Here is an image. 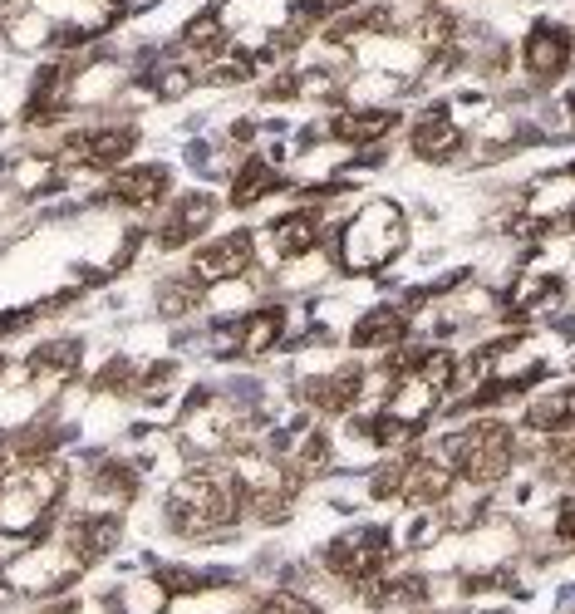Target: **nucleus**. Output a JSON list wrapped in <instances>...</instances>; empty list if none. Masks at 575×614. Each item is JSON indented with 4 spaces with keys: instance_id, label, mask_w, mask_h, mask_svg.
I'll list each match as a JSON object with an SVG mask.
<instances>
[{
    "instance_id": "a211bd4d",
    "label": "nucleus",
    "mask_w": 575,
    "mask_h": 614,
    "mask_svg": "<svg viewBox=\"0 0 575 614\" xmlns=\"http://www.w3.org/2000/svg\"><path fill=\"white\" fill-rule=\"evenodd\" d=\"M521 433L536 438H575V384H556V389L536 393L521 413Z\"/></svg>"
},
{
    "instance_id": "6e6552de",
    "label": "nucleus",
    "mask_w": 575,
    "mask_h": 614,
    "mask_svg": "<svg viewBox=\"0 0 575 614\" xmlns=\"http://www.w3.org/2000/svg\"><path fill=\"white\" fill-rule=\"evenodd\" d=\"M305 310L295 300H256L236 315V335H231V369H261L271 359H281L286 339L300 330Z\"/></svg>"
},
{
    "instance_id": "4468645a",
    "label": "nucleus",
    "mask_w": 575,
    "mask_h": 614,
    "mask_svg": "<svg viewBox=\"0 0 575 614\" xmlns=\"http://www.w3.org/2000/svg\"><path fill=\"white\" fill-rule=\"evenodd\" d=\"M575 64V35L561 20H536L521 40V69L536 89H551L571 74Z\"/></svg>"
},
{
    "instance_id": "f03ea898",
    "label": "nucleus",
    "mask_w": 575,
    "mask_h": 614,
    "mask_svg": "<svg viewBox=\"0 0 575 614\" xmlns=\"http://www.w3.org/2000/svg\"><path fill=\"white\" fill-rule=\"evenodd\" d=\"M413 246V222L394 197H364L354 207H335L325 256L340 280H379L389 266H399Z\"/></svg>"
},
{
    "instance_id": "f8f14e48",
    "label": "nucleus",
    "mask_w": 575,
    "mask_h": 614,
    "mask_svg": "<svg viewBox=\"0 0 575 614\" xmlns=\"http://www.w3.org/2000/svg\"><path fill=\"white\" fill-rule=\"evenodd\" d=\"M290 182L295 177L286 168H276L261 148H251L246 158H236L227 187H222V202H227L231 217H251V212L271 207L276 197H290Z\"/></svg>"
},
{
    "instance_id": "9d476101",
    "label": "nucleus",
    "mask_w": 575,
    "mask_h": 614,
    "mask_svg": "<svg viewBox=\"0 0 575 614\" xmlns=\"http://www.w3.org/2000/svg\"><path fill=\"white\" fill-rule=\"evenodd\" d=\"M207 305H212V290L192 276L182 261L163 266L158 276L148 280V320H153V325H163V330H177V325L202 320V315H207Z\"/></svg>"
},
{
    "instance_id": "2eb2a0df",
    "label": "nucleus",
    "mask_w": 575,
    "mask_h": 614,
    "mask_svg": "<svg viewBox=\"0 0 575 614\" xmlns=\"http://www.w3.org/2000/svg\"><path fill=\"white\" fill-rule=\"evenodd\" d=\"M408 335H413V315L403 310L399 300H374L340 330V344L349 354H384V349L403 344Z\"/></svg>"
},
{
    "instance_id": "1a4fd4ad",
    "label": "nucleus",
    "mask_w": 575,
    "mask_h": 614,
    "mask_svg": "<svg viewBox=\"0 0 575 614\" xmlns=\"http://www.w3.org/2000/svg\"><path fill=\"white\" fill-rule=\"evenodd\" d=\"M256 261H261V256H256V222L217 226L207 241H197V246L182 256V266L202 280L207 290L246 280L251 271H256Z\"/></svg>"
},
{
    "instance_id": "f257e3e1",
    "label": "nucleus",
    "mask_w": 575,
    "mask_h": 614,
    "mask_svg": "<svg viewBox=\"0 0 575 614\" xmlns=\"http://www.w3.org/2000/svg\"><path fill=\"white\" fill-rule=\"evenodd\" d=\"M138 511H148V536L163 541L168 556H227L251 536L246 487L231 462L182 467L177 477L158 482V497H148Z\"/></svg>"
},
{
    "instance_id": "aec40b11",
    "label": "nucleus",
    "mask_w": 575,
    "mask_h": 614,
    "mask_svg": "<svg viewBox=\"0 0 575 614\" xmlns=\"http://www.w3.org/2000/svg\"><path fill=\"white\" fill-rule=\"evenodd\" d=\"M0 614H20V600L10 595V585H5V575H0Z\"/></svg>"
},
{
    "instance_id": "6ab92c4d",
    "label": "nucleus",
    "mask_w": 575,
    "mask_h": 614,
    "mask_svg": "<svg viewBox=\"0 0 575 614\" xmlns=\"http://www.w3.org/2000/svg\"><path fill=\"white\" fill-rule=\"evenodd\" d=\"M551 541L566 546V551L575 546V492H566V497L556 502V511H551Z\"/></svg>"
},
{
    "instance_id": "20e7f679",
    "label": "nucleus",
    "mask_w": 575,
    "mask_h": 614,
    "mask_svg": "<svg viewBox=\"0 0 575 614\" xmlns=\"http://www.w3.org/2000/svg\"><path fill=\"white\" fill-rule=\"evenodd\" d=\"M177 187H182V168H177L173 158H133L128 168L109 172L104 182H94L79 197H84L89 217H118V222L148 226L168 207V197H173Z\"/></svg>"
},
{
    "instance_id": "4be33fe9",
    "label": "nucleus",
    "mask_w": 575,
    "mask_h": 614,
    "mask_svg": "<svg viewBox=\"0 0 575 614\" xmlns=\"http://www.w3.org/2000/svg\"><path fill=\"white\" fill-rule=\"evenodd\" d=\"M566 177H575V163H566Z\"/></svg>"
},
{
    "instance_id": "0eeeda50",
    "label": "nucleus",
    "mask_w": 575,
    "mask_h": 614,
    "mask_svg": "<svg viewBox=\"0 0 575 614\" xmlns=\"http://www.w3.org/2000/svg\"><path fill=\"white\" fill-rule=\"evenodd\" d=\"M335 207H310V202H286L281 212H271L266 222H256V256L261 266H286L325 251Z\"/></svg>"
},
{
    "instance_id": "dca6fc26",
    "label": "nucleus",
    "mask_w": 575,
    "mask_h": 614,
    "mask_svg": "<svg viewBox=\"0 0 575 614\" xmlns=\"http://www.w3.org/2000/svg\"><path fill=\"white\" fill-rule=\"evenodd\" d=\"M173 50L177 59H187V64H197V69H207L217 55H227L231 45V25L222 20V10H217V0H207V5H197L192 15H182V25H177L173 35Z\"/></svg>"
},
{
    "instance_id": "f3484780",
    "label": "nucleus",
    "mask_w": 575,
    "mask_h": 614,
    "mask_svg": "<svg viewBox=\"0 0 575 614\" xmlns=\"http://www.w3.org/2000/svg\"><path fill=\"white\" fill-rule=\"evenodd\" d=\"M59 40V25L35 5V10H20V15H5L0 25V55L10 59H50Z\"/></svg>"
},
{
    "instance_id": "39448f33",
    "label": "nucleus",
    "mask_w": 575,
    "mask_h": 614,
    "mask_svg": "<svg viewBox=\"0 0 575 614\" xmlns=\"http://www.w3.org/2000/svg\"><path fill=\"white\" fill-rule=\"evenodd\" d=\"M227 217V202L217 187H202V182H182L168 207L148 222V261H182L197 241H207Z\"/></svg>"
},
{
    "instance_id": "9b49d317",
    "label": "nucleus",
    "mask_w": 575,
    "mask_h": 614,
    "mask_svg": "<svg viewBox=\"0 0 575 614\" xmlns=\"http://www.w3.org/2000/svg\"><path fill=\"white\" fill-rule=\"evenodd\" d=\"M467 128L453 118V99H433L428 109L408 123V158L428 168H453L467 153Z\"/></svg>"
},
{
    "instance_id": "412c9836",
    "label": "nucleus",
    "mask_w": 575,
    "mask_h": 614,
    "mask_svg": "<svg viewBox=\"0 0 575 614\" xmlns=\"http://www.w3.org/2000/svg\"><path fill=\"white\" fill-rule=\"evenodd\" d=\"M0 5H5V15H20V10H35L40 0H0Z\"/></svg>"
},
{
    "instance_id": "ddd939ff",
    "label": "nucleus",
    "mask_w": 575,
    "mask_h": 614,
    "mask_svg": "<svg viewBox=\"0 0 575 614\" xmlns=\"http://www.w3.org/2000/svg\"><path fill=\"white\" fill-rule=\"evenodd\" d=\"M325 138L345 153H359V148H379L389 143L403 128V109L399 104H340V109H325L320 118Z\"/></svg>"
},
{
    "instance_id": "423d86ee",
    "label": "nucleus",
    "mask_w": 575,
    "mask_h": 614,
    "mask_svg": "<svg viewBox=\"0 0 575 614\" xmlns=\"http://www.w3.org/2000/svg\"><path fill=\"white\" fill-rule=\"evenodd\" d=\"M55 541L64 546V556L74 560L89 580L99 570H109L128 541H133V516L128 511H114V506H94V502H74L59 521Z\"/></svg>"
},
{
    "instance_id": "7ed1b4c3",
    "label": "nucleus",
    "mask_w": 575,
    "mask_h": 614,
    "mask_svg": "<svg viewBox=\"0 0 575 614\" xmlns=\"http://www.w3.org/2000/svg\"><path fill=\"white\" fill-rule=\"evenodd\" d=\"M428 447L458 472V482L487 487V492H497L502 482H512V472L521 467L517 423H512V418H497V413L462 418L453 428H443Z\"/></svg>"
}]
</instances>
